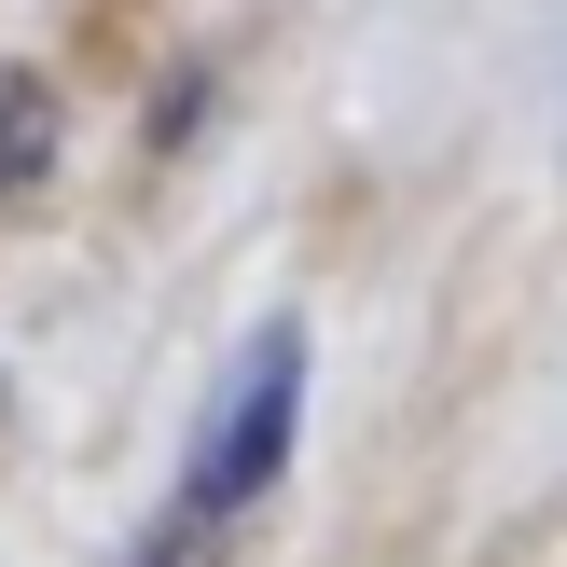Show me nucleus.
<instances>
[{"mask_svg": "<svg viewBox=\"0 0 567 567\" xmlns=\"http://www.w3.org/2000/svg\"><path fill=\"white\" fill-rule=\"evenodd\" d=\"M42 153H55V83H0V208L42 194Z\"/></svg>", "mask_w": 567, "mask_h": 567, "instance_id": "2", "label": "nucleus"}, {"mask_svg": "<svg viewBox=\"0 0 567 567\" xmlns=\"http://www.w3.org/2000/svg\"><path fill=\"white\" fill-rule=\"evenodd\" d=\"M291 430H305V332L264 319V332H249V360L221 374V402H208V443L181 457L153 540H138L125 567H221V540H236V526L264 513V485L291 471Z\"/></svg>", "mask_w": 567, "mask_h": 567, "instance_id": "1", "label": "nucleus"}]
</instances>
